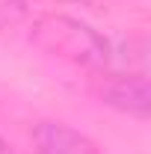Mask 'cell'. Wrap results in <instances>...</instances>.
Instances as JSON below:
<instances>
[{"instance_id": "obj_1", "label": "cell", "mask_w": 151, "mask_h": 154, "mask_svg": "<svg viewBox=\"0 0 151 154\" xmlns=\"http://www.w3.org/2000/svg\"><path fill=\"white\" fill-rule=\"evenodd\" d=\"M36 151L39 154H98V148L92 145V139H86L68 125L42 122L36 128Z\"/></svg>"}]
</instances>
